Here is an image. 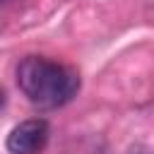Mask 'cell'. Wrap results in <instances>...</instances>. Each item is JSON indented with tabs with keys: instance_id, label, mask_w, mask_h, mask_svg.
Segmentation results:
<instances>
[{
	"instance_id": "obj_1",
	"label": "cell",
	"mask_w": 154,
	"mask_h": 154,
	"mask_svg": "<svg viewBox=\"0 0 154 154\" xmlns=\"http://www.w3.org/2000/svg\"><path fill=\"white\" fill-rule=\"evenodd\" d=\"M17 84L34 106L58 108L79 91V75L70 65L29 55L17 67Z\"/></svg>"
},
{
	"instance_id": "obj_3",
	"label": "cell",
	"mask_w": 154,
	"mask_h": 154,
	"mask_svg": "<svg viewBox=\"0 0 154 154\" xmlns=\"http://www.w3.org/2000/svg\"><path fill=\"white\" fill-rule=\"evenodd\" d=\"M5 103V94H2V89H0V106Z\"/></svg>"
},
{
	"instance_id": "obj_4",
	"label": "cell",
	"mask_w": 154,
	"mask_h": 154,
	"mask_svg": "<svg viewBox=\"0 0 154 154\" xmlns=\"http://www.w3.org/2000/svg\"><path fill=\"white\" fill-rule=\"evenodd\" d=\"M5 2H12V0H0V5H5Z\"/></svg>"
},
{
	"instance_id": "obj_2",
	"label": "cell",
	"mask_w": 154,
	"mask_h": 154,
	"mask_svg": "<svg viewBox=\"0 0 154 154\" xmlns=\"http://www.w3.org/2000/svg\"><path fill=\"white\" fill-rule=\"evenodd\" d=\"M51 128L43 118H29L14 125L7 135V152L10 154H41L48 144Z\"/></svg>"
}]
</instances>
